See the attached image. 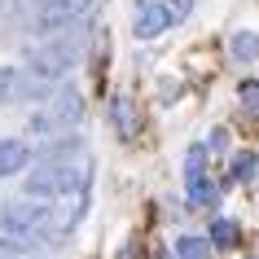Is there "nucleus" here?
I'll return each mask as SVG.
<instances>
[{
    "mask_svg": "<svg viewBox=\"0 0 259 259\" xmlns=\"http://www.w3.org/2000/svg\"><path fill=\"white\" fill-rule=\"evenodd\" d=\"M79 215H83V206L57 211V206H49L44 198H22V202H5L0 206V233H5V237H18V242H27V246H53V242H62V237L75 229Z\"/></svg>",
    "mask_w": 259,
    "mask_h": 259,
    "instance_id": "obj_1",
    "label": "nucleus"
},
{
    "mask_svg": "<svg viewBox=\"0 0 259 259\" xmlns=\"http://www.w3.org/2000/svg\"><path fill=\"white\" fill-rule=\"evenodd\" d=\"M237 237H242V229H237V220H211V246H224V250H229V246H237Z\"/></svg>",
    "mask_w": 259,
    "mask_h": 259,
    "instance_id": "obj_12",
    "label": "nucleus"
},
{
    "mask_svg": "<svg viewBox=\"0 0 259 259\" xmlns=\"http://www.w3.org/2000/svg\"><path fill=\"white\" fill-rule=\"evenodd\" d=\"M110 123L119 127V137H137V110L127 97H114L110 101Z\"/></svg>",
    "mask_w": 259,
    "mask_h": 259,
    "instance_id": "obj_9",
    "label": "nucleus"
},
{
    "mask_svg": "<svg viewBox=\"0 0 259 259\" xmlns=\"http://www.w3.org/2000/svg\"><path fill=\"white\" fill-rule=\"evenodd\" d=\"M167 27H176V14H171L167 0H145L137 9V22H132L137 40H154V35H163Z\"/></svg>",
    "mask_w": 259,
    "mask_h": 259,
    "instance_id": "obj_6",
    "label": "nucleus"
},
{
    "mask_svg": "<svg viewBox=\"0 0 259 259\" xmlns=\"http://www.w3.org/2000/svg\"><path fill=\"white\" fill-rule=\"evenodd\" d=\"M206 150H224V127H215V132H211V141H206Z\"/></svg>",
    "mask_w": 259,
    "mask_h": 259,
    "instance_id": "obj_18",
    "label": "nucleus"
},
{
    "mask_svg": "<svg viewBox=\"0 0 259 259\" xmlns=\"http://www.w3.org/2000/svg\"><path fill=\"white\" fill-rule=\"evenodd\" d=\"M27 163H31V145H27V141H18V137H5V141H0V180H5V176H18Z\"/></svg>",
    "mask_w": 259,
    "mask_h": 259,
    "instance_id": "obj_7",
    "label": "nucleus"
},
{
    "mask_svg": "<svg viewBox=\"0 0 259 259\" xmlns=\"http://www.w3.org/2000/svg\"><path fill=\"white\" fill-rule=\"evenodd\" d=\"M237 97H242V110H246V114H259V83L255 79H246L242 88H237Z\"/></svg>",
    "mask_w": 259,
    "mask_h": 259,
    "instance_id": "obj_15",
    "label": "nucleus"
},
{
    "mask_svg": "<svg viewBox=\"0 0 259 259\" xmlns=\"http://www.w3.org/2000/svg\"><path fill=\"white\" fill-rule=\"evenodd\" d=\"M255 167H259V158L250 150H242L237 158H233V180H250V176H255Z\"/></svg>",
    "mask_w": 259,
    "mask_h": 259,
    "instance_id": "obj_13",
    "label": "nucleus"
},
{
    "mask_svg": "<svg viewBox=\"0 0 259 259\" xmlns=\"http://www.w3.org/2000/svg\"><path fill=\"white\" fill-rule=\"evenodd\" d=\"M18 5H22V0H0V18H5V14H14Z\"/></svg>",
    "mask_w": 259,
    "mask_h": 259,
    "instance_id": "obj_19",
    "label": "nucleus"
},
{
    "mask_svg": "<svg viewBox=\"0 0 259 259\" xmlns=\"http://www.w3.org/2000/svg\"><path fill=\"white\" fill-rule=\"evenodd\" d=\"M79 119H83V97L75 93V88H62V93H53V101H49L40 114L27 119V132L49 141V137H62L66 127H75Z\"/></svg>",
    "mask_w": 259,
    "mask_h": 259,
    "instance_id": "obj_4",
    "label": "nucleus"
},
{
    "mask_svg": "<svg viewBox=\"0 0 259 259\" xmlns=\"http://www.w3.org/2000/svg\"><path fill=\"white\" fill-rule=\"evenodd\" d=\"M202 163H206V145H193V150L185 154V180H189V176H202Z\"/></svg>",
    "mask_w": 259,
    "mask_h": 259,
    "instance_id": "obj_16",
    "label": "nucleus"
},
{
    "mask_svg": "<svg viewBox=\"0 0 259 259\" xmlns=\"http://www.w3.org/2000/svg\"><path fill=\"white\" fill-rule=\"evenodd\" d=\"M97 0H40L35 5V18H31V31L35 35H62V31L83 27V18L93 14Z\"/></svg>",
    "mask_w": 259,
    "mask_h": 259,
    "instance_id": "obj_5",
    "label": "nucleus"
},
{
    "mask_svg": "<svg viewBox=\"0 0 259 259\" xmlns=\"http://www.w3.org/2000/svg\"><path fill=\"white\" fill-rule=\"evenodd\" d=\"M0 259H35V255H31V246H27V242L5 237V242H0Z\"/></svg>",
    "mask_w": 259,
    "mask_h": 259,
    "instance_id": "obj_14",
    "label": "nucleus"
},
{
    "mask_svg": "<svg viewBox=\"0 0 259 259\" xmlns=\"http://www.w3.org/2000/svg\"><path fill=\"white\" fill-rule=\"evenodd\" d=\"M176 259H211V237L180 233V237H176Z\"/></svg>",
    "mask_w": 259,
    "mask_h": 259,
    "instance_id": "obj_10",
    "label": "nucleus"
},
{
    "mask_svg": "<svg viewBox=\"0 0 259 259\" xmlns=\"http://www.w3.org/2000/svg\"><path fill=\"white\" fill-rule=\"evenodd\" d=\"M79 53H83L79 31H70V35H44L40 44L27 49V70L40 75V79H62L66 70L79 66Z\"/></svg>",
    "mask_w": 259,
    "mask_h": 259,
    "instance_id": "obj_3",
    "label": "nucleus"
},
{
    "mask_svg": "<svg viewBox=\"0 0 259 259\" xmlns=\"http://www.w3.org/2000/svg\"><path fill=\"white\" fill-rule=\"evenodd\" d=\"M27 198H79L88 193V163L79 158H49L22 180Z\"/></svg>",
    "mask_w": 259,
    "mask_h": 259,
    "instance_id": "obj_2",
    "label": "nucleus"
},
{
    "mask_svg": "<svg viewBox=\"0 0 259 259\" xmlns=\"http://www.w3.org/2000/svg\"><path fill=\"white\" fill-rule=\"evenodd\" d=\"M185 193H189V211H211V206H215V185H211V176H189L185 180Z\"/></svg>",
    "mask_w": 259,
    "mask_h": 259,
    "instance_id": "obj_8",
    "label": "nucleus"
},
{
    "mask_svg": "<svg viewBox=\"0 0 259 259\" xmlns=\"http://www.w3.org/2000/svg\"><path fill=\"white\" fill-rule=\"evenodd\" d=\"M167 5H171L176 22H185V18H189V9H193V0H167Z\"/></svg>",
    "mask_w": 259,
    "mask_h": 259,
    "instance_id": "obj_17",
    "label": "nucleus"
},
{
    "mask_svg": "<svg viewBox=\"0 0 259 259\" xmlns=\"http://www.w3.org/2000/svg\"><path fill=\"white\" fill-rule=\"evenodd\" d=\"M229 53L237 57V62H250V57H259V31H237L229 40Z\"/></svg>",
    "mask_w": 259,
    "mask_h": 259,
    "instance_id": "obj_11",
    "label": "nucleus"
}]
</instances>
